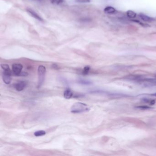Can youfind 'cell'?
Segmentation results:
<instances>
[{
  "label": "cell",
  "instance_id": "cell-1",
  "mask_svg": "<svg viewBox=\"0 0 156 156\" xmlns=\"http://www.w3.org/2000/svg\"><path fill=\"white\" fill-rule=\"evenodd\" d=\"M89 109V107L86 104L77 102L73 104L71 109V112L73 113H81L88 111Z\"/></svg>",
  "mask_w": 156,
  "mask_h": 156
},
{
  "label": "cell",
  "instance_id": "cell-2",
  "mask_svg": "<svg viewBox=\"0 0 156 156\" xmlns=\"http://www.w3.org/2000/svg\"><path fill=\"white\" fill-rule=\"evenodd\" d=\"M38 77L39 81L38 86L40 88L42 86L44 81H45V75L46 73V68L43 66H39L38 68Z\"/></svg>",
  "mask_w": 156,
  "mask_h": 156
},
{
  "label": "cell",
  "instance_id": "cell-3",
  "mask_svg": "<svg viewBox=\"0 0 156 156\" xmlns=\"http://www.w3.org/2000/svg\"><path fill=\"white\" fill-rule=\"evenodd\" d=\"M23 68V66L21 64H14L12 66V70L13 73H14V74L16 76L19 75L20 73L22 72V70Z\"/></svg>",
  "mask_w": 156,
  "mask_h": 156
},
{
  "label": "cell",
  "instance_id": "cell-4",
  "mask_svg": "<svg viewBox=\"0 0 156 156\" xmlns=\"http://www.w3.org/2000/svg\"><path fill=\"white\" fill-rule=\"evenodd\" d=\"M27 84V82L25 81H20L14 85V87L17 91H21L24 89Z\"/></svg>",
  "mask_w": 156,
  "mask_h": 156
},
{
  "label": "cell",
  "instance_id": "cell-5",
  "mask_svg": "<svg viewBox=\"0 0 156 156\" xmlns=\"http://www.w3.org/2000/svg\"><path fill=\"white\" fill-rule=\"evenodd\" d=\"M10 72L4 71L2 74V79L4 82L6 84H9L11 81V78L10 76Z\"/></svg>",
  "mask_w": 156,
  "mask_h": 156
},
{
  "label": "cell",
  "instance_id": "cell-6",
  "mask_svg": "<svg viewBox=\"0 0 156 156\" xmlns=\"http://www.w3.org/2000/svg\"><path fill=\"white\" fill-rule=\"evenodd\" d=\"M139 16L140 17V18L142 19L145 21V22H153L154 21L155 19L154 18H152L151 17H149L146 15L145 14H142V13H141L139 14Z\"/></svg>",
  "mask_w": 156,
  "mask_h": 156
},
{
  "label": "cell",
  "instance_id": "cell-7",
  "mask_svg": "<svg viewBox=\"0 0 156 156\" xmlns=\"http://www.w3.org/2000/svg\"><path fill=\"white\" fill-rule=\"evenodd\" d=\"M73 95V91L70 89H66L64 92V97L66 99H70Z\"/></svg>",
  "mask_w": 156,
  "mask_h": 156
},
{
  "label": "cell",
  "instance_id": "cell-8",
  "mask_svg": "<svg viewBox=\"0 0 156 156\" xmlns=\"http://www.w3.org/2000/svg\"><path fill=\"white\" fill-rule=\"evenodd\" d=\"M77 82L78 83L84 85H90L92 84V82L91 81L81 78L78 79L77 80Z\"/></svg>",
  "mask_w": 156,
  "mask_h": 156
},
{
  "label": "cell",
  "instance_id": "cell-9",
  "mask_svg": "<svg viewBox=\"0 0 156 156\" xmlns=\"http://www.w3.org/2000/svg\"><path fill=\"white\" fill-rule=\"evenodd\" d=\"M104 11L107 14H113L116 11L115 9L112 6H107L104 9Z\"/></svg>",
  "mask_w": 156,
  "mask_h": 156
},
{
  "label": "cell",
  "instance_id": "cell-10",
  "mask_svg": "<svg viewBox=\"0 0 156 156\" xmlns=\"http://www.w3.org/2000/svg\"><path fill=\"white\" fill-rule=\"evenodd\" d=\"M27 11L33 17H34V18H35L37 19H38L39 21H43L42 18L39 17V16L37 14L35 11H33L31 9H28Z\"/></svg>",
  "mask_w": 156,
  "mask_h": 156
},
{
  "label": "cell",
  "instance_id": "cell-11",
  "mask_svg": "<svg viewBox=\"0 0 156 156\" xmlns=\"http://www.w3.org/2000/svg\"><path fill=\"white\" fill-rule=\"evenodd\" d=\"M46 134V132L45 131H43V130H40V131H36L34 133V135L35 136V137H41V136H43Z\"/></svg>",
  "mask_w": 156,
  "mask_h": 156
},
{
  "label": "cell",
  "instance_id": "cell-12",
  "mask_svg": "<svg viewBox=\"0 0 156 156\" xmlns=\"http://www.w3.org/2000/svg\"><path fill=\"white\" fill-rule=\"evenodd\" d=\"M126 13H127V16L131 18H134L136 17V16H137L136 13L131 10H129L127 11Z\"/></svg>",
  "mask_w": 156,
  "mask_h": 156
},
{
  "label": "cell",
  "instance_id": "cell-13",
  "mask_svg": "<svg viewBox=\"0 0 156 156\" xmlns=\"http://www.w3.org/2000/svg\"><path fill=\"white\" fill-rule=\"evenodd\" d=\"M59 80H60V81L61 82V83L63 84L64 85H65V86H68L69 85V82L67 80V79L63 77H60L59 78Z\"/></svg>",
  "mask_w": 156,
  "mask_h": 156
},
{
  "label": "cell",
  "instance_id": "cell-14",
  "mask_svg": "<svg viewBox=\"0 0 156 156\" xmlns=\"http://www.w3.org/2000/svg\"><path fill=\"white\" fill-rule=\"evenodd\" d=\"M90 69V67L89 66H86L84 68L82 72V73L84 75H86L88 74Z\"/></svg>",
  "mask_w": 156,
  "mask_h": 156
},
{
  "label": "cell",
  "instance_id": "cell-15",
  "mask_svg": "<svg viewBox=\"0 0 156 156\" xmlns=\"http://www.w3.org/2000/svg\"><path fill=\"white\" fill-rule=\"evenodd\" d=\"M1 67L2 68V69L4 70V71L6 72H10V67L7 64H1Z\"/></svg>",
  "mask_w": 156,
  "mask_h": 156
},
{
  "label": "cell",
  "instance_id": "cell-16",
  "mask_svg": "<svg viewBox=\"0 0 156 156\" xmlns=\"http://www.w3.org/2000/svg\"><path fill=\"white\" fill-rule=\"evenodd\" d=\"M52 3L56 4H59L61 2L62 0H50Z\"/></svg>",
  "mask_w": 156,
  "mask_h": 156
},
{
  "label": "cell",
  "instance_id": "cell-17",
  "mask_svg": "<svg viewBox=\"0 0 156 156\" xmlns=\"http://www.w3.org/2000/svg\"><path fill=\"white\" fill-rule=\"evenodd\" d=\"M137 108H139V109H148L150 108L149 107L146 106H139V107H137Z\"/></svg>",
  "mask_w": 156,
  "mask_h": 156
},
{
  "label": "cell",
  "instance_id": "cell-18",
  "mask_svg": "<svg viewBox=\"0 0 156 156\" xmlns=\"http://www.w3.org/2000/svg\"><path fill=\"white\" fill-rule=\"evenodd\" d=\"M28 75V73L26 72H21V73H20L19 74V75L18 76H22V77H26V76H27Z\"/></svg>",
  "mask_w": 156,
  "mask_h": 156
},
{
  "label": "cell",
  "instance_id": "cell-19",
  "mask_svg": "<svg viewBox=\"0 0 156 156\" xmlns=\"http://www.w3.org/2000/svg\"><path fill=\"white\" fill-rule=\"evenodd\" d=\"M77 1L79 2H87L90 1V0H77Z\"/></svg>",
  "mask_w": 156,
  "mask_h": 156
},
{
  "label": "cell",
  "instance_id": "cell-20",
  "mask_svg": "<svg viewBox=\"0 0 156 156\" xmlns=\"http://www.w3.org/2000/svg\"><path fill=\"white\" fill-rule=\"evenodd\" d=\"M53 66H54V67H53V68H54V69H58V66H57L56 65V64L53 65Z\"/></svg>",
  "mask_w": 156,
  "mask_h": 156
}]
</instances>
